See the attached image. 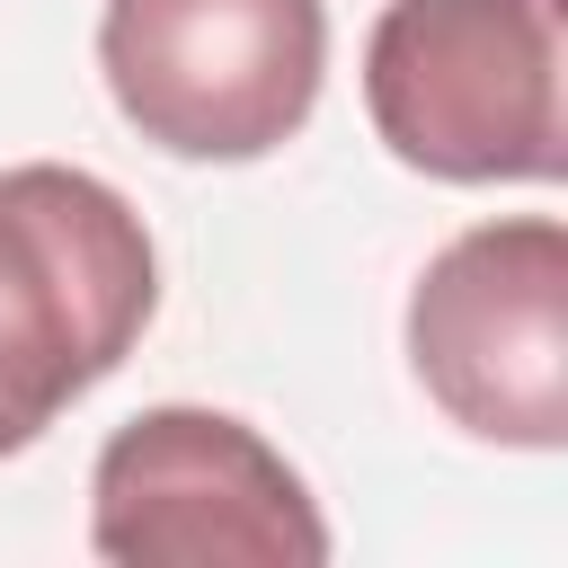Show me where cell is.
Masks as SVG:
<instances>
[{
	"instance_id": "obj_1",
	"label": "cell",
	"mask_w": 568,
	"mask_h": 568,
	"mask_svg": "<svg viewBox=\"0 0 568 568\" xmlns=\"http://www.w3.org/2000/svg\"><path fill=\"white\" fill-rule=\"evenodd\" d=\"M160 311L142 213L62 160L0 169V462L98 390Z\"/></svg>"
},
{
	"instance_id": "obj_2",
	"label": "cell",
	"mask_w": 568,
	"mask_h": 568,
	"mask_svg": "<svg viewBox=\"0 0 568 568\" xmlns=\"http://www.w3.org/2000/svg\"><path fill=\"white\" fill-rule=\"evenodd\" d=\"M364 106L390 160L444 186H550L559 9L550 0H390L364 36Z\"/></svg>"
},
{
	"instance_id": "obj_3",
	"label": "cell",
	"mask_w": 568,
	"mask_h": 568,
	"mask_svg": "<svg viewBox=\"0 0 568 568\" xmlns=\"http://www.w3.org/2000/svg\"><path fill=\"white\" fill-rule=\"evenodd\" d=\"M98 71L115 115L169 160L284 151L328 71L320 0H106Z\"/></svg>"
},
{
	"instance_id": "obj_4",
	"label": "cell",
	"mask_w": 568,
	"mask_h": 568,
	"mask_svg": "<svg viewBox=\"0 0 568 568\" xmlns=\"http://www.w3.org/2000/svg\"><path fill=\"white\" fill-rule=\"evenodd\" d=\"M408 364L426 399L515 453L568 444V231L550 213L444 240L408 293Z\"/></svg>"
},
{
	"instance_id": "obj_5",
	"label": "cell",
	"mask_w": 568,
	"mask_h": 568,
	"mask_svg": "<svg viewBox=\"0 0 568 568\" xmlns=\"http://www.w3.org/2000/svg\"><path fill=\"white\" fill-rule=\"evenodd\" d=\"M89 541L115 568H320L302 470L222 408H142L89 470Z\"/></svg>"
}]
</instances>
